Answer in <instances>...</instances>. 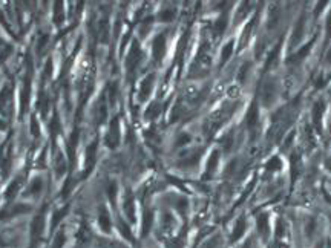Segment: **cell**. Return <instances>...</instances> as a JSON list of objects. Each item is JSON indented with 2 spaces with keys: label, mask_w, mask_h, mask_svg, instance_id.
Masks as SVG:
<instances>
[{
  "label": "cell",
  "mask_w": 331,
  "mask_h": 248,
  "mask_svg": "<svg viewBox=\"0 0 331 248\" xmlns=\"http://www.w3.org/2000/svg\"><path fill=\"white\" fill-rule=\"evenodd\" d=\"M232 52H233V41H229V43L223 48V51H221V64H224V63L230 58Z\"/></svg>",
  "instance_id": "obj_13"
},
{
  "label": "cell",
  "mask_w": 331,
  "mask_h": 248,
  "mask_svg": "<svg viewBox=\"0 0 331 248\" xmlns=\"http://www.w3.org/2000/svg\"><path fill=\"white\" fill-rule=\"evenodd\" d=\"M331 43V8L330 11L327 12L325 17V37H324V46L328 48V44Z\"/></svg>",
  "instance_id": "obj_11"
},
{
  "label": "cell",
  "mask_w": 331,
  "mask_h": 248,
  "mask_svg": "<svg viewBox=\"0 0 331 248\" xmlns=\"http://www.w3.org/2000/svg\"><path fill=\"white\" fill-rule=\"evenodd\" d=\"M246 121H247V127L250 130H255L258 127V124H259V107H258L256 103H253L250 106V109L247 112V120Z\"/></svg>",
  "instance_id": "obj_5"
},
{
  "label": "cell",
  "mask_w": 331,
  "mask_h": 248,
  "mask_svg": "<svg viewBox=\"0 0 331 248\" xmlns=\"http://www.w3.org/2000/svg\"><path fill=\"white\" fill-rule=\"evenodd\" d=\"M325 167H327L328 172H331V153L327 156V160H325Z\"/></svg>",
  "instance_id": "obj_21"
},
{
  "label": "cell",
  "mask_w": 331,
  "mask_h": 248,
  "mask_svg": "<svg viewBox=\"0 0 331 248\" xmlns=\"http://www.w3.org/2000/svg\"><path fill=\"white\" fill-rule=\"evenodd\" d=\"M276 97H278V83L273 77H270L261 86V103L264 106H270L276 101Z\"/></svg>",
  "instance_id": "obj_1"
},
{
  "label": "cell",
  "mask_w": 331,
  "mask_h": 248,
  "mask_svg": "<svg viewBox=\"0 0 331 248\" xmlns=\"http://www.w3.org/2000/svg\"><path fill=\"white\" fill-rule=\"evenodd\" d=\"M301 167H302L301 166V156L293 155V158H292V176H293V179L301 175Z\"/></svg>",
  "instance_id": "obj_12"
},
{
  "label": "cell",
  "mask_w": 331,
  "mask_h": 248,
  "mask_svg": "<svg viewBox=\"0 0 331 248\" xmlns=\"http://www.w3.org/2000/svg\"><path fill=\"white\" fill-rule=\"evenodd\" d=\"M150 87H152V77H147V80H146V81L143 83V86H141L143 94L147 95V94L150 92Z\"/></svg>",
  "instance_id": "obj_17"
},
{
  "label": "cell",
  "mask_w": 331,
  "mask_h": 248,
  "mask_svg": "<svg viewBox=\"0 0 331 248\" xmlns=\"http://www.w3.org/2000/svg\"><path fill=\"white\" fill-rule=\"evenodd\" d=\"M282 163H281V160L278 158V156H273L270 161H269V164H267V169L269 170H272V172H275V170H279L282 166H281Z\"/></svg>",
  "instance_id": "obj_15"
},
{
  "label": "cell",
  "mask_w": 331,
  "mask_h": 248,
  "mask_svg": "<svg viewBox=\"0 0 331 248\" xmlns=\"http://www.w3.org/2000/svg\"><path fill=\"white\" fill-rule=\"evenodd\" d=\"M258 232L261 233L262 239L266 241L270 235V221H269V215L262 213L258 216Z\"/></svg>",
  "instance_id": "obj_6"
},
{
  "label": "cell",
  "mask_w": 331,
  "mask_h": 248,
  "mask_svg": "<svg viewBox=\"0 0 331 248\" xmlns=\"http://www.w3.org/2000/svg\"><path fill=\"white\" fill-rule=\"evenodd\" d=\"M100 222H101V227L104 229V230H109V218H107V215L103 212V215H101V218H100Z\"/></svg>",
  "instance_id": "obj_19"
},
{
  "label": "cell",
  "mask_w": 331,
  "mask_h": 248,
  "mask_svg": "<svg viewBox=\"0 0 331 248\" xmlns=\"http://www.w3.org/2000/svg\"><path fill=\"white\" fill-rule=\"evenodd\" d=\"M164 46H166V43H164V35L157 37V40H155V43H153V55H155V58H161V57H163Z\"/></svg>",
  "instance_id": "obj_10"
},
{
  "label": "cell",
  "mask_w": 331,
  "mask_h": 248,
  "mask_svg": "<svg viewBox=\"0 0 331 248\" xmlns=\"http://www.w3.org/2000/svg\"><path fill=\"white\" fill-rule=\"evenodd\" d=\"M325 248H331V241H330V239H328V241L325 242Z\"/></svg>",
  "instance_id": "obj_22"
},
{
  "label": "cell",
  "mask_w": 331,
  "mask_h": 248,
  "mask_svg": "<svg viewBox=\"0 0 331 248\" xmlns=\"http://www.w3.org/2000/svg\"><path fill=\"white\" fill-rule=\"evenodd\" d=\"M315 230H316V221H315V219H310V221L307 222V236L312 238L313 233H315Z\"/></svg>",
  "instance_id": "obj_16"
},
{
  "label": "cell",
  "mask_w": 331,
  "mask_h": 248,
  "mask_svg": "<svg viewBox=\"0 0 331 248\" xmlns=\"http://www.w3.org/2000/svg\"><path fill=\"white\" fill-rule=\"evenodd\" d=\"M325 63L331 66V43L328 44V48H327V52H325Z\"/></svg>",
  "instance_id": "obj_20"
},
{
  "label": "cell",
  "mask_w": 331,
  "mask_h": 248,
  "mask_svg": "<svg viewBox=\"0 0 331 248\" xmlns=\"http://www.w3.org/2000/svg\"><path fill=\"white\" fill-rule=\"evenodd\" d=\"M327 5H328V2H319L316 5V9H315V17H319V12H322Z\"/></svg>",
  "instance_id": "obj_18"
},
{
  "label": "cell",
  "mask_w": 331,
  "mask_h": 248,
  "mask_svg": "<svg viewBox=\"0 0 331 248\" xmlns=\"http://www.w3.org/2000/svg\"><path fill=\"white\" fill-rule=\"evenodd\" d=\"M246 229H247L246 219H244V218H239L238 222H236V226H235V230H233V235H232V241L235 242V241H238L239 238H242Z\"/></svg>",
  "instance_id": "obj_8"
},
{
  "label": "cell",
  "mask_w": 331,
  "mask_h": 248,
  "mask_svg": "<svg viewBox=\"0 0 331 248\" xmlns=\"http://www.w3.org/2000/svg\"><path fill=\"white\" fill-rule=\"evenodd\" d=\"M330 97H331V87H330Z\"/></svg>",
  "instance_id": "obj_23"
},
{
  "label": "cell",
  "mask_w": 331,
  "mask_h": 248,
  "mask_svg": "<svg viewBox=\"0 0 331 248\" xmlns=\"http://www.w3.org/2000/svg\"><path fill=\"white\" fill-rule=\"evenodd\" d=\"M118 121L114 120V124H112V129H111V137H109V141H111V146H115L118 143Z\"/></svg>",
  "instance_id": "obj_14"
},
{
  "label": "cell",
  "mask_w": 331,
  "mask_h": 248,
  "mask_svg": "<svg viewBox=\"0 0 331 248\" xmlns=\"http://www.w3.org/2000/svg\"><path fill=\"white\" fill-rule=\"evenodd\" d=\"M305 21H307V17L305 14H301L295 28H293V34H292V38H290V48L293 49L295 46L301 44L304 35H305Z\"/></svg>",
  "instance_id": "obj_3"
},
{
  "label": "cell",
  "mask_w": 331,
  "mask_h": 248,
  "mask_svg": "<svg viewBox=\"0 0 331 248\" xmlns=\"http://www.w3.org/2000/svg\"><path fill=\"white\" fill-rule=\"evenodd\" d=\"M279 54H281V43H278V44L275 46V49L270 52V55H269V58H267V63H266V67H267V69L275 67V64H276V61H278V58H279Z\"/></svg>",
  "instance_id": "obj_9"
},
{
  "label": "cell",
  "mask_w": 331,
  "mask_h": 248,
  "mask_svg": "<svg viewBox=\"0 0 331 248\" xmlns=\"http://www.w3.org/2000/svg\"><path fill=\"white\" fill-rule=\"evenodd\" d=\"M281 20V8L278 5H273L270 8V12H269V29H276L278 23Z\"/></svg>",
  "instance_id": "obj_7"
},
{
  "label": "cell",
  "mask_w": 331,
  "mask_h": 248,
  "mask_svg": "<svg viewBox=\"0 0 331 248\" xmlns=\"http://www.w3.org/2000/svg\"><path fill=\"white\" fill-rule=\"evenodd\" d=\"M315 43H316V35H315L307 44H304L302 48H299L295 54H292V55L289 57L287 63H289V64H301V63L310 55V51H312V48L315 46Z\"/></svg>",
  "instance_id": "obj_4"
},
{
  "label": "cell",
  "mask_w": 331,
  "mask_h": 248,
  "mask_svg": "<svg viewBox=\"0 0 331 248\" xmlns=\"http://www.w3.org/2000/svg\"><path fill=\"white\" fill-rule=\"evenodd\" d=\"M325 112H327V101L324 98H319L313 104V109H312V123H313V127L318 133H322V130H324Z\"/></svg>",
  "instance_id": "obj_2"
}]
</instances>
